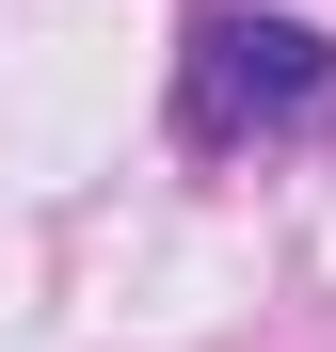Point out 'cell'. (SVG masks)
Returning a JSON list of instances; mask_svg holds the SVG:
<instances>
[{
	"instance_id": "1",
	"label": "cell",
	"mask_w": 336,
	"mask_h": 352,
	"mask_svg": "<svg viewBox=\"0 0 336 352\" xmlns=\"http://www.w3.org/2000/svg\"><path fill=\"white\" fill-rule=\"evenodd\" d=\"M336 112V32L320 16H272V0H208L192 48H177V144H289Z\"/></svg>"
}]
</instances>
